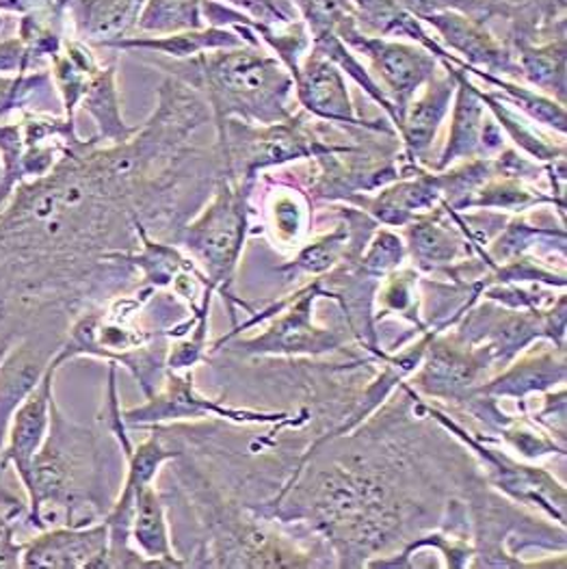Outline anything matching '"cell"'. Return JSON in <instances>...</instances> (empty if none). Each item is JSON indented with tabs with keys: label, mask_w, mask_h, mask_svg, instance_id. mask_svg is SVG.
Wrapping results in <instances>:
<instances>
[{
	"label": "cell",
	"mask_w": 567,
	"mask_h": 569,
	"mask_svg": "<svg viewBox=\"0 0 567 569\" xmlns=\"http://www.w3.org/2000/svg\"><path fill=\"white\" fill-rule=\"evenodd\" d=\"M152 295L155 288H139L137 295L118 299L105 312L82 315L59 351L66 360L93 356L122 365L139 381L146 397L155 395L165 375L167 349H152V342L167 336L165 331H146L132 323Z\"/></svg>",
	"instance_id": "obj_4"
},
{
	"label": "cell",
	"mask_w": 567,
	"mask_h": 569,
	"mask_svg": "<svg viewBox=\"0 0 567 569\" xmlns=\"http://www.w3.org/2000/svg\"><path fill=\"white\" fill-rule=\"evenodd\" d=\"M440 63L442 72L438 70V74L420 89L422 93L411 98L404 113L399 137L406 148L401 154L406 163H425V157L431 150L438 130L452 107L457 82L450 66L446 61Z\"/></svg>",
	"instance_id": "obj_18"
},
{
	"label": "cell",
	"mask_w": 567,
	"mask_h": 569,
	"mask_svg": "<svg viewBox=\"0 0 567 569\" xmlns=\"http://www.w3.org/2000/svg\"><path fill=\"white\" fill-rule=\"evenodd\" d=\"M13 516L16 511L0 509V568L11 569L20 568L22 559V543L16 541L13 532Z\"/></svg>",
	"instance_id": "obj_39"
},
{
	"label": "cell",
	"mask_w": 567,
	"mask_h": 569,
	"mask_svg": "<svg viewBox=\"0 0 567 569\" xmlns=\"http://www.w3.org/2000/svg\"><path fill=\"white\" fill-rule=\"evenodd\" d=\"M514 50L520 77L566 104V33L539 43H520Z\"/></svg>",
	"instance_id": "obj_28"
},
{
	"label": "cell",
	"mask_w": 567,
	"mask_h": 569,
	"mask_svg": "<svg viewBox=\"0 0 567 569\" xmlns=\"http://www.w3.org/2000/svg\"><path fill=\"white\" fill-rule=\"evenodd\" d=\"M132 230L137 234V243L130 249H111L105 251L100 258L111 260L118 264H128L141 271V288H167L189 271L200 269L191 256H185V251L176 244L159 243L155 241L143 221L132 214Z\"/></svg>",
	"instance_id": "obj_21"
},
{
	"label": "cell",
	"mask_w": 567,
	"mask_h": 569,
	"mask_svg": "<svg viewBox=\"0 0 567 569\" xmlns=\"http://www.w3.org/2000/svg\"><path fill=\"white\" fill-rule=\"evenodd\" d=\"M269 214H271V230L276 232V239L284 247L299 243L312 223L310 200L306 198V193L290 187H280L273 193Z\"/></svg>",
	"instance_id": "obj_34"
},
{
	"label": "cell",
	"mask_w": 567,
	"mask_h": 569,
	"mask_svg": "<svg viewBox=\"0 0 567 569\" xmlns=\"http://www.w3.org/2000/svg\"><path fill=\"white\" fill-rule=\"evenodd\" d=\"M537 206H555L559 210V217L566 219V203H559L555 198H548L541 191H535L533 187H528L527 180L494 176L464 202L461 210L486 208V210L520 214L527 210H535Z\"/></svg>",
	"instance_id": "obj_29"
},
{
	"label": "cell",
	"mask_w": 567,
	"mask_h": 569,
	"mask_svg": "<svg viewBox=\"0 0 567 569\" xmlns=\"http://www.w3.org/2000/svg\"><path fill=\"white\" fill-rule=\"evenodd\" d=\"M66 362H68L66 356L57 349L43 370L38 386L13 411L7 427L4 447L0 450V463L4 468L13 466L16 477L20 479L27 496L33 489V459L43 447L50 429L52 403H54V379L59 368Z\"/></svg>",
	"instance_id": "obj_12"
},
{
	"label": "cell",
	"mask_w": 567,
	"mask_h": 569,
	"mask_svg": "<svg viewBox=\"0 0 567 569\" xmlns=\"http://www.w3.org/2000/svg\"><path fill=\"white\" fill-rule=\"evenodd\" d=\"M445 331L434 336L407 388L436 401H472L484 375L494 367V356L486 345L468 342L457 331Z\"/></svg>",
	"instance_id": "obj_9"
},
{
	"label": "cell",
	"mask_w": 567,
	"mask_h": 569,
	"mask_svg": "<svg viewBox=\"0 0 567 569\" xmlns=\"http://www.w3.org/2000/svg\"><path fill=\"white\" fill-rule=\"evenodd\" d=\"M484 102L491 118L507 132V137L523 148L528 154V159H535L539 163H553L557 159H566V146L564 143H553L548 137H544L533 123H528L523 113L514 111L498 93L494 91H484Z\"/></svg>",
	"instance_id": "obj_31"
},
{
	"label": "cell",
	"mask_w": 567,
	"mask_h": 569,
	"mask_svg": "<svg viewBox=\"0 0 567 569\" xmlns=\"http://www.w3.org/2000/svg\"><path fill=\"white\" fill-rule=\"evenodd\" d=\"M455 66H459L466 74H472V77L486 81L487 84L500 89L498 96H500L507 104H514V107H518L523 113H527L530 120L544 123V126H548V128H553V130L566 134V104L557 102L555 98H550V96H546V93H541V91L528 89V87H523V84H518V82L509 81V79H505V77H496V74H489V72H484V70L470 68V66H466V63H461V61H457Z\"/></svg>",
	"instance_id": "obj_30"
},
{
	"label": "cell",
	"mask_w": 567,
	"mask_h": 569,
	"mask_svg": "<svg viewBox=\"0 0 567 569\" xmlns=\"http://www.w3.org/2000/svg\"><path fill=\"white\" fill-rule=\"evenodd\" d=\"M2 472H4V466L0 463V509H7V511H16V513H20L22 509H27V505L11 491V489L7 488L4 483H2Z\"/></svg>",
	"instance_id": "obj_40"
},
{
	"label": "cell",
	"mask_w": 567,
	"mask_h": 569,
	"mask_svg": "<svg viewBox=\"0 0 567 569\" xmlns=\"http://www.w3.org/2000/svg\"><path fill=\"white\" fill-rule=\"evenodd\" d=\"M50 358L41 356L31 342H22L9 349V353L0 360V450L4 447L7 427L13 411L38 386Z\"/></svg>",
	"instance_id": "obj_25"
},
{
	"label": "cell",
	"mask_w": 567,
	"mask_h": 569,
	"mask_svg": "<svg viewBox=\"0 0 567 569\" xmlns=\"http://www.w3.org/2000/svg\"><path fill=\"white\" fill-rule=\"evenodd\" d=\"M267 27H284L297 20V7L290 0H217Z\"/></svg>",
	"instance_id": "obj_37"
},
{
	"label": "cell",
	"mask_w": 567,
	"mask_h": 569,
	"mask_svg": "<svg viewBox=\"0 0 567 569\" xmlns=\"http://www.w3.org/2000/svg\"><path fill=\"white\" fill-rule=\"evenodd\" d=\"M325 297L324 282L317 278L304 288H299L288 299L273 303L262 310L258 317H251L247 323L235 327V331L219 338L210 349L219 351L226 342H230L237 333L260 321H271L260 336L245 338L237 342V349L243 356H267V358H299L310 356L319 358L327 353H338L345 347V336L336 329L317 326L315 321V303Z\"/></svg>",
	"instance_id": "obj_6"
},
{
	"label": "cell",
	"mask_w": 567,
	"mask_h": 569,
	"mask_svg": "<svg viewBox=\"0 0 567 569\" xmlns=\"http://www.w3.org/2000/svg\"><path fill=\"white\" fill-rule=\"evenodd\" d=\"M397 2L418 20H425L436 13L457 11V13L472 16L487 22L486 0H397Z\"/></svg>",
	"instance_id": "obj_38"
},
{
	"label": "cell",
	"mask_w": 567,
	"mask_h": 569,
	"mask_svg": "<svg viewBox=\"0 0 567 569\" xmlns=\"http://www.w3.org/2000/svg\"><path fill=\"white\" fill-rule=\"evenodd\" d=\"M566 381V349H530L518 362L477 386L475 397L525 399L533 392H550Z\"/></svg>",
	"instance_id": "obj_20"
},
{
	"label": "cell",
	"mask_w": 567,
	"mask_h": 569,
	"mask_svg": "<svg viewBox=\"0 0 567 569\" xmlns=\"http://www.w3.org/2000/svg\"><path fill=\"white\" fill-rule=\"evenodd\" d=\"M427 413L431 418H436L446 431H450V436L459 438L481 459L494 488L505 491L507 496L523 502L525 507L539 509L550 520H555L559 527H566V488L555 477H550L544 468L525 466L496 448L486 447L484 442H479L472 433H468L459 422H455L448 413L440 409L427 407Z\"/></svg>",
	"instance_id": "obj_10"
},
{
	"label": "cell",
	"mask_w": 567,
	"mask_h": 569,
	"mask_svg": "<svg viewBox=\"0 0 567 569\" xmlns=\"http://www.w3.org/2000/svg\"><path fill=\"white\" fill-rule=\"evenodd\" d=\"M130 543L141 552L152 568H187L171 546V532L167 525V511L161 493L155 483L137 491L132 520H130Z\"/></svg>",
	"instance_id": "obj_22"
},
{
	"label": "cell",
	"mask_w": 567,
	"mask_h": 569,
	"mask_svg": "<svg viewBox=\"0 0 567 569\" xmlns=\"http://www.w3.org/2000/svg\"><path fill=\"white\" fill-rule=\"evenodd\" d=\"M258 178H228L219 176L212 198L203 206L202 212L180 228L176 243L191 256L200 267L208 284L215 288L230 306V321L237 327L235 303L243 306L247 312L251 308L243 299H237L232 292L237 269L243 256L245 241L249 234L251 217V193Z\"/></svg>",
	"instance_id": "obj_3"
},
{
	"label": "cell",
	"mask_w": 567,
	"mask_h": 569,
	"mask_svg": "<svg viewBox=\"0 0 567 569\" xmlns=\"http://www.w3.org/2000/svg\"><path fill=\"white\" fill-rule=\"evenodd\" d=\"M245 43H260V40L247 27L235 24L226 27H202L196 31H180L169 36H130L122 40L109 41L102 48H113L120 52H148L162 54L173 61H187L202 52L221 50V48H239Z\"/></svg>",
	"instance_id": "obj_19"
},
{
	"label": "cell",
	"mask_w": 567,
	"mask_h": 569,
	"mask_svg": "<svg viewBox=\"0 0 567 569\" xmlns=\"http://www.w3.org/2000/svg\"><path fill=\"white\" fill-rule=\"evenodd\" d=\"M448 63V61H446ZM455 77L452 120L440 161L434 171H445L450 164L472 159H489L505 148V132L491 118L481 89L455 63H448Z\"/></svg>",
	"instance_id": "obj_11"
},
{
	"label": "cell",
	"mask_w": 567,
	"mask_h": 569,
	"mask_svg": "<svg viewBox=\"0 0 567 569\" xmlns=\"http://www.w3.org/2000/svg\"><path fill=\"white\" fill-rule=\"evenodd\" d=\"M500 433H503V440L514 450H518L525 459H539L553 452L566 455V447L559 445L553 436L537 429V422L514 420L505 416V420L500 422Z\"/></svg>",
	"instance_id": "obj_36"
},
{
	"label": "cell",
	"mask_w": 567,
	"mask_h": 569,
	"mask_svg": "<svg viewBox=\"0 0 567 569\" xmlns=\"http://www.w3.org/2000/svg\"><path fill=\"white\" fill-rule=\"evenodd\" d=\"M292 81H295L297 102L308 116L325 123L354 126V128H366L375 132L397 134V130L386 122H365L356 116L347 81H345V72L329 57H325L321 50L317 48L308 50Z\"/></svg>",
	"instance_id": "obj_13"
},
{
	"label": "cell",
	"mask_w": 567,
	"mask_h": 569,
	"mask_svg": "<svg viewBox=\"0 0 567 569\" xmlns=\"http://www.w3.org/2000/svg\"><path fill=\"white\" fill-rule=\"evenodd\" d=\"M407 251L420 271H442L479 253L455 221L452 208L440 203L406 226ZM481 256V253H479Z\"/></svg>",
	"instance_id": "obj_17"
},
{
	"label": "cell",
	"mask_w": 567,
	"mask_h": 569,
	"mask_svg": "<svg viewBox=\"0 0 567 569\" xmlns=\"http://www.w3.org/2000/svg\"><path fill=\"white\" fill-rule=\"evenodd\" d=\"M331 29L349 48L362 52L372 63V70L381 79V89L392 102L399 128L411 98L438 74L440 59L418 43L377 38L365 33L351 9H338L331 13Z\"/></svg>",
	"instance_id": "obj_7"
},
{
	"label": "cell",
	"mask_w": 567,
	"mask_h": 569,
	"mask_svg": "<svg viewBox=\"0 0 567 569\" xmlns=\"http://www.w3.org/2000/svg\"><path fill=\"white\" fill-rule=\"evenodd\" d=\"M420 22H427L440 36L438 40L445 43L446 50L455 52L461 63L505 79L520 77L516 50L509 46V41L498 40L494 33H489L484 20L446 11Z\"/></svg>",
	"instance_id": "obj_15"
},
{
	"label": "cell",
	"mask_w": 567,
	"mask_h": 569,
	"mask_svg": "<svg viewBox=\"0 0 567 569\" xmlns=\"http://www.w3.org/2000/svg\"><path fill=\"white\" fill-rule=\"evenodd\" d=\"M50 61H52L50 79L54 84V91L61 98V107L66 111L63 118L68 122H74L82 96L93 74L100 70V63L93 50L81 40H63L61 50L52 54Z\"/></svg>",
	"instance_id": "obj_27"
},
{
	"label": "cell",
	"mask_w": 567,
	"mask_h": 569,
	"mask_svg": "<svg viewBox=\"0 0 567 569\" xmlns=\"http://www.w3.org/2000/svg\"><path fill=\"white\" fill-rule=\"evenodd\" d=\"M4 29H7V20H4V16L0 13V40H4Z\"/></svg>",
	"instance_id": "obj_41"
},
{
	"label": "cell",
	"mask_w": 567,
	"mask_h": 569,
	"mask_svg": "<svg viewBox=\"0 0 567 569\" xmlns=\"http://www.w3.org/2000/svg\"><path fill=\"white\" fill-rule=\"evenodd\" d=\"M109 527L93 522L84 527H48L22 543L20 568L102 569L107 568Z\"/></svg>",
	"instance_id": "obj_14"
},
{
	"label": "cell",
	"mask_w": 567,
	"mask_h": 569,
	"mask_svg": "<svg viewBox=\"0 0 567 569\" xmlns=\"http://www.w3.org/2000/svg\"><path fill=\"white\" fill-rule=\"evenodd\" d=\"M0 176H2V164H0Z\"/></svg>",
	"instance_id": "obj_42"
},
{
	"label": "cell",
	"mask_w": 567,
	"mask_h": 569,
	"mask_svg": "<svg viewBox=\"0 0 567 569\" xmlns=\"http://www.w3.org/2000/svg\"><path fill=\"white\" fill-rule=\"evenodd\" d=\"M351 13L358 27L377 38H407L427 48L440 61H452L455 54L431 38L418 18H414L397 0H351Z\"/></svg>",
	"instance_id": "obj_24"
},
{
	"label": "cell",
	"mask_w": 567,
	"mask_h": 569,
	"mask_svg": "<svg viewBox=\"0 0 567 569\" xmlns=\"http://www.w3.org/2000/svg\"><path fill=\"white\" fill-rule=\"evenodd\" d=\"M126 427H159L180 420H200V418H223L235 425H290L292 420L284 411H260L219 403L198 392L193 370H169L165 368V383L139 407L122 411Z\"/></svg>",
	"instance_id": "obj_8"
},
{
	"label": "cell",
	"mask_w": 567,
	"mask_h": 569,
	"mask_svg": "<svg viewBox=\"0 0 567 569\" xmlns=\"http://www.w3.org/2000/svg\"><path fill=\"white\" fill-rule=\"evenodd\" d=\"M155 66L203 96L215 123L230 118L278 123L292 116V74L278 57L260 50V43L210 50L187 61H159Z\"/></svg>",
	"instance_id": "obj_1"
},
{
	"label": "cell",
	"mask_w": 567,
	"mask_h": 569,
	"mask_svg": "<svg viewBox=\"0 0 567 569\" xmlns=\"http://www.w3.org/2000/svg\"><path fill=\"white\" fill-rule=\"evenodd\" d=\"M358 206L386 228H406L416 217L445 203L440 171H427L422 164L406 178H399L377 193H358L345 200Z\"/></svg>",
	"instance_id": "obj_16"
},
{
	"label": "cell",
	"mask_w": 567,
	"mask_h": 569,
	"mask_svg": "<svg viewBox=\"0 0 567 569\" xmlns=\"http://www.w3.org/2000/svg\"><path fill=\"white\" fill-rule=\"evenodd\" d=\"M420 276L416 269H406L399 267L386 278L379 280V286L375 290V303L379 308V317L397 315L401 319H407L409 323L418 327V331H425L427 327L420 319Z\"/></svg>",
	"instance_id": "obj_33"
},
{
	"label": "cell",
	"mask_w": 567,
	"mask_h": 569,
	"mask_svg": "<svg viewBox=\"0 0 567 569\" xmlns=\"http://www.w3.org/2000/svg\"><path fill=\"white\" fill-rule=\"evenodd\" d=\"M202 27V0H146L135 36H169Z\"/></svg>",
	"instance_id": "obj_32"
},
{
	"label": "cell",
	"mask_w": 567,
	"mask_h": 569,
	"mask_svg": "<svg viewBox=\"0 0 567 569\" xmlns=\"http://www.w3.org/2000/svg\"><path fill=\"white\" fill-rule=\"evenodd\" d=\"M96 438L91 431L72 425L57 403L46 442L33 459V489L27 496L29 522L43 529L41 513L46 507L68 509L70 527L93 525L96 500L91 486L96 483Z\"/></svg>",
	"instance_id": "obj_2"
},
{
	"label": "cell",
	"mask_w": 567,
	"mask_h": 569,
	"mask_svg": "<svg viewBox=\"0 0 567 569\" xmlns=\"http://www.w3.org/2000/svg\"><path fill=\"white\" fill-rule=\"evenodd\" d=\"M406 256V241L397 232L381 228V230H375L372 237L368 239L358 258V267L365 271L366 276L381 280L395 269L404 267Z\"/></svg>",
	"instance_id": "obj_35"
},
{
	"label": "cell",
	"mask_w": 567,
	"mask_h": 569,
	"mask_svg": "<svg viewBox=\"0 0 567 569\" xmlns=\"http://www.w3.org/2000/svg\"><path fill=\"white\" fill-rule=\"evenodd\" d=\"M143 2L146 0H72L68 13L77 40L105 46L135 36Z\"/></svg>",
	"instance_id": "obj_23"
},
{
	"label": "cell",
	"mask_w": 567,
	"mask_h": 569,
	"mask_svg": "<svg viewBox=\"0 0 567 569\" xmlns=\"http://www.w3.org/2000/svg\"><path fill=\"white\" fill-rule=\"evenodd\" d=\"M116 79V66H100L79 104V109L87 111L98 126L96 141L100 146H120L130 141L139 130V126H128L123 122Z\"/></svg>",
	"instance_id": "obj_26"
},
{
	"label": "cell",
	"mask_w": 567,
	"mask_h": 569,
	"mask_svg": "<svg viewBox=\"0 0 567 569\" xmlns=\"http://www.w3.org/2000/svg\"><path fill=\"white\" fill-rule=\"evenodd\" d=\"M308 118L301 111L278 123H247L232 118L215 123L221 176L258 178L269 167L358 150L354 146L327 143L321 137L324 128L312 126Z\"/></svg>",
	"instance_id": "obj_5"
}]
</instances>
